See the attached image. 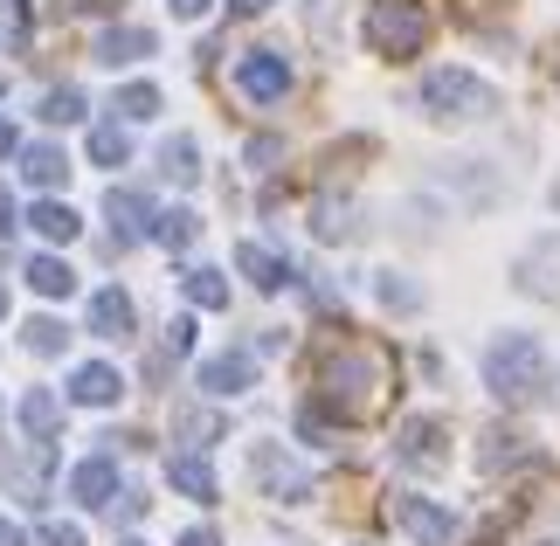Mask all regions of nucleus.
<instances>
[{"label": "nucleus", "mask_w": 560, "mask_h": 546, "mask_svg": "<svg viewBox=\"0 0 560 546\" xmlns=\"http://www.w3.org/2000/svg\"><path fill=\"white\" fill-rule=\"evenodd\" d=\"M485 471H505V464H526V435H505V429H491L485 435Z\"/></svg>", "instance_id": "7c9ffc66"}, {"label": "nucleus", "mask_w": 560, "mask_h": 546, "mask_svg": "<svg viewBox=\"0 0 560 546\" xmlns=\"http://www.w3.org/2000/svg\"><path fill=\"white\" fill-rule=\"evenodd\" d=\"M0 229H14V222H8V194H0Z\"/></svg>", "instance_id": "c03bdc74"}, {"label": "nucleus", "mask_w": 560, "mask_h": 546, "mask_svg": "<svg viewBox=\"0 0 560 546\" xmlns=\"http://www.w3.org/2000/svg\"><path fill=\"white\" fill-rule=\"evenodd\" d=\"M0 546H21V526H14V519H0Z\"/></svg>", "instance_id": "37998d69"}, {"label": "nucleus", "mask_w": 560, "mask_h": 546, "mask_svg": "<svg viewBox=\"0 0 560 546\" xmlns=\"http://www.w3.org/2000/svg\"><path fill=\"white\" fill-rule=\"evenodd\" d=\"M180 546H222V539H214L208 526H194V533H180Z\"/></svg>", "instance_id": "a19ab883"}, {"label": "nucleus", "mask_w": 560, "mask_h": 546, "mask_svg": "<svg viewBox=\"0 0 560 546\" xmlns=\"http://www.w3.org/2000/svg\"><path fill=\"white\" fill-rule=\"evenodd\" d=\"M91 8H112V0H56V14H91Z\"/></svg>", "instance_id": "58836bf2"}, {"label": "nucleus", "mask_w": 560, "mask_h": 546, "mask_svg": "<svg viewBox=\"0 0 560 546\" xmlns=\"http://www.w3.org/2000/svg\"><path fill=\"white\" fill-rule=\"evenodd\" d=\"M395 456L416 464V471H436L443 464V422H436V415H408L401 435H395Z\"/></svg>", "instance_id": "9d476101"}, {"label": "nucleus", "mask_w": 560, "mask_h": 546, "mask_svg": "<svg viewBox=\"0 0 560 546\" xmlns=\"http://www.w3.org/2000/svg\"><path fill=\"white\" fill-rule=\"evenodd\" d=\"M429 42V8L422 0H374L368 8V49L387 56V62H401V56H416Z\"/></svg>", "instance_id": "20e7f679"}, {"label": "nucleus", "mask_w": 560, "mask_h": 546, "mask_svg": "<svg viewBox=\"0 0 560 546\" xmlns=\"http://www.w3.org/2000/svg\"><path fill=\"white\" fill-rule=\"evenodd\" d=\"M298 435H305V443H332V422H326V408H298Z\"/></svg>", "instance_id": "72a5a7b5"}, {"label": "nucleus", "mask_w": 560, "mask_h": 546, "mask_svg": "<svg viewBox=\"0 0 560 546\" xmlns=\"http://www.w3.org/2000/svg\"><path fill=\"white\" fill-rule=\"evenodd\" d=\"M187 346H194V318H174L166 325V353H187Z\"/></svg>", "instance_id": "f704fd0d"}, {"label": "nucleus", "mask_w": 560, "mask_h": 546, "mask_svg": "<svg viewBox=\"0 0 560 546\" xmlns=\"http://www.w3.org/2000/svg\"><path fill=\"white\" fill-rule=\"evenodd\" d=\"M416 104H422V118H436V125H478V118L499 112V91L470 70H429Z\"/></svg>", "instance_id": "7ed1b4c3"}, {"label": "nucleus", "mask_w": 560, "mask_h": 546, "mask_svg": "<svg viewBox=\"0 0 560 546\" xmlns=\"http://www.w3.org/2000/svg\"><path fill=\"white\" fill-rule=\"evenodd\" d=\"M160 173H166L174 187H194V181H201V146H194L187 132H174V139L160 146Z\"/></svg>", "instance_id": "f3484780"}, {"label": "nucleus", "mask_w": 560, "mask_h": 546, "mask_svg": "<svg viewBox=\"0 0 560 546\" xmlns=\"http://www.w3.org/2000/svg\"><path fill=\"white\" fill-rule=\"evenodd\" d=\"M512 283H520L526 298H547V304H560V229L533 235V243L520 249V264H512Z\"/></svg>", "instance_id": "423d86ee"}, {"label": "nucleus", "mask_w": 560, "mask_h": 546, "mask_svg": "<svg viewBox=\"0 0 560 546\" xmlns=\"http://www.w3.org/2000/svg\"><path fill=\"white\" fill-rule=\"evenodd\" d=\"M153 49H160L153 28H104L91 56L104 62V70H125V62H139V56H153Z\"/></svg>", "instance_id": "ddd939ff"}, {"label": "nucleus", "mask_w": 560, "mask_h": 546, "mask_svg": "<svg viewBox=\"0 0 560 546\" xmlns=\"http://www.w3.org/2000/svg\"><path fill=\"white\" fill-rule=\"evenodd\" d=\"M194 235H201V214H187V208L153 214V243H160V249H187Z\"/></svg>", "instance_id": "5701e85b"}, {"label": "nucleus", "mask_w": 560, "mask_h": 546, "mask_svg": "<svg viewBox=\"0 0 560 546\" xmlns=\"http://www.w3.org/2000/svg\"><path fill=\"white\" fill-rule=\"evenodd\" d=\"M42 546H83L77 526H42Z\"/></svg>", "instance_id": "e433bc0d"}, {"label": "nucleus", "mask_w": 560, "mask_h": 546, "mask_svg": "<svg viewBox=\"0 0 560 546\" xmlns=\"http://www.w3.org/2000/svg\"><path fill=\"white\" fill-rule=\"evenodd\" d=\"M235 91H243L249 104H284L291 97V62L277 49H249L243 62H235Z\"/></svg>", "instance_id": "6e6552de"}, {"label": "nucleus", "mask_w": 560, "mask_h": 546, "mask_svg": "<svg viewBox=\"0 0 560 546\" xmlns=\"http://www.w3.org/2000/svg\"><path fill=\"white\" fill-rule=\"evenodd\" d=\"M235 270H243L256 291H277V283L291 277V270H284V256H270L264 243H243V249H235Z\"/></svg>", "instance_id": "a211bd4d"}, {"label": "nucleus", "mask_w": 560, "mask_h": 546, "mask_svg": "<svg viewBox=\"0 0 560 546\" xmlns=\"http://www.w3.org/2000/svg\"><path fill=\"white\" fill-rule=\"evenodd\" d=\"M56 422H62V402L49 395V387H28V395H21V429H28L35 443H49Z\"/></svg>", "instance_id": "6ab92c4d"}, {"label": "nucleus", "mask_w": 560, "mask_h": 546, "mask_svg": "<svg viewBox=\"0 0 560 546\" xmlns=\"http://www.w3.org/2000/svg\"><path fill=\"white\" fill-rule=\"evenodd\" d=\"M118 395H125L118 367H104V360L77 367V381H70V402H83V408H118Z\"/></svg>", "instance_id": "4468645a"}, {"label": "nucleus", "mask_w": 560, "mask_h": 546, "mask_svg": "<svg viewBox=\"0 0 560 546\" xmlns=\"http://www.w3.org/2000/svg\"><path fill=\"white\" fill-rule=\"evenodd\" d=\"M104 214H112V235H118V243L153 235V201H145L139 187H112V194H104Z\"/></svg>", "instance_id": "f8f14e48"}, {"label": "nucleus", "mask_w": 560, "mask_h": 546, "mask_svg": "<svg viewBox=\"0 0 560 546\" xmlns=\"http://www.w3.org/2000/svg\"><path fill=\"white\" fill-rule=\"evenodd\" d=\"M374 298L387 304V312H422V291H416L408 277H395V270H381V277H374Z\"/></svg>", "instance_id": "cd10ccee"}, {"label": "nucleus", "mask_w": 560, "mask_h": 546, "mask_svg": "<svg viewBox=\"0 0 560 546\" xmlns=\"http://www.w3.org/2000/svg\"><path fill=\"white\" fill-rule=\"evenodd\" d=\"M125 546H139V539H125Z\"/></svg>", "instance_id": "49530a36"}, {"label": "nucleus", "mask_w": 560, "mask_h": 546, "mask_svg": "<svg viewBox=\"0 0 560 546\" xmlns=\"http://www.w3.org/2000/svg\"><path fill=\"white\" fill-rule=\"evenodd\" d=\"M28 229L42 235V243H70V235H77L83 222H77V214L62 208V201H35V214H28Z\"/></svg>", "instance_id": "4be33fe9"}, {"label": "nucleus", "mask_w": 560, "mask_h": 546, "mask_svg": "<svg viewBox=\"0 0 560 546\" xmlns=\"http://www.w3.org/2000/svg\"><path fill=\"white\" fill-rule=\"evenodd\" d=\"M0 312H8V298H0Z\"/></svg>", "instance_id": "a18cd8bd"}, {"label": "nucleus", "mask_w": 560, "mask_h": 546, "mask_svg": "<svg viewBox=\"0 0 560 546\" xmlns=\"http://www.w3.org/2000/svg\"><path fill=\"white\" fill-rule=\"evenodd\" d=\"M91 160L97 166H125V160H132V139H125L118 125H97V132H91Z\"/></svg>", "instance_id": "c85d7f7f"}, {"label": "nucleus", "mask_w": 560, "mask_h": 546, "mask_svg": "<svg viewBox=\"0 0 560 546\" xmlns=\"http://www.w3.org/2000/svg\"><path fill=\"white\" fill-rule=\"evenodd\" d=\"M91 333L97 339H132V298H125V291H97L91 298Z\"/></svg>", "instance_id": "dca6fc26"}, {"label": "nucleus", "mask_w": 560, "mask_h": 546, "mask_svg": "<svg viewBox=\"0 0 560 546\" xmlns=\"http://www.w3.org/2000/svg\"><path fill=\"white\" fill-rule=\"evenodd\" d=\"M387 395V360L374 353V346H332L326 360H318V402H326L339 422H360V415H374Z\"/></svg>", "instance_id": "f257e3e1"}, {"label": "nucleus", "mask_w": 560, "mask_h": 546, "mask_svg": "<svg viewBox=\"0 0 560 546\" xmlns=\"http://www.w3.org/2000/svg\"><path fill=\"white\" fill-rule=\"evenodd\" d=\"M264 8H270V0H229V14H235V21H249V14H264Z\"/></svg>", "instance_id": "ea45409f"}, {"label": "nucleus", "mask_w": 560, "mask_h": 546, "mask_svg": "<svg viewBox=\"0 0 560 546\" xmlns=\"http://www.w3.org/2000/svg\"><path fill=\"white\" fill-rule=\"evenodd\" d=\"M166 8H174L180 21H201V14H208V0H166Z\"/></svg>", "instance_id": "4c0bfd02"}, {"label": "nucleus", "mask_w": 560, "mask_h": 546, "mask_svg": "<svg viewBox=\"0 0 560 546\" xmlns=\"http://www.w3.org/2000/svg\"><path fill=\"white\" fill-rule=\"evenodd\" d=\"M387 512H395V526H401L408 539H422V546H450V539H457V512H443L436 498L395 491V498H387Z\"/></svg>", "instance_id": "0eeeda50"}, {"label": "nucleus", "mask_w": 560, "mask_h": 546, "mask_svg": "<svg viewBox=\"0 0 560 546\" xmlns=\"http://www.w3.org/2000/svg\"><path fill=\"white\" fill-rule=\"evenodd\" d=\"M14 146H21V132H14V125H8V118H0V160H8V152H14Z\"/></svg>", "instance_id": "79ce46f5"}, {"label": "nucleus", "mask_w": 560, "mask_h": 546, "mask_svg": "<svg viewBox=\"0 0 560 546\" xmlns=\"http://www.w3.org/2000/svg\"><path fill=\"white\" fill-rule=\"evenodd\" d=\"M21 277H28V283H35L42 298H70V291H77V270L62 264V256H35V264L21 270Z\"/></svg>", "instance_id": "412c9836"}, {"label": "nucleus", "mask_w": 560, "mask_h": 546, "mask_svg": "<svg viewBox=\"0 0 560 546\" xmlns=\"http://www.w3.org/2000/svg\"><path fill=\"white\" fill-rule=\"evenodd\" d=\"M70 498L83 512L112 506V498H118V456H83V464L70 471Z\"/></svg>", "instance_id": "9b49d317"}, {"label": "nucleus", "mask_w": 560, "mask_h": 546, "mask_svg": "<svg viewBox=\"0 0 560 546\" xmlns=\"http://www.w3.org/2000/svg\"><path fill=\"white\" fill-rule=\"evenodd\" d=\"M180 291H187V304H201V312H222V304H229L222 270H187V277H180Z\"/></svg>", "instance_id": "393cba45"}, {"label": "nucleus", "mask_w": 560, "mask_h": 546, "mask_svg": "<svg viewBox=\"0 0 560 546\" xmlns=\"http://www.w3.org/2000/svg\"><path fill=\"white\" fill-rule=\"evenodd\" d=\"M42 118H49V125H77L83 118V91H70V83L49 91V97H42Z\"/></svg>", "instance_id": "2f4dec72"}, {"label": "nucleus", "mask_w": 560, "mask_h": 546, "mask_svg": "<svg viewBox=\"0 0 560 546\" xmlns=\"http://www.w3.org/2000/svg\"><path fill=\"white\" fill-rule=\"evenodd\" d=\"M118 112L125 118H153L160 112V91H153V83H125V91H118Z\"/></svg>", "instance_id": "473e14b6"}, {"label": "nucleus", "mask_w": 560, "mask_h": 546, "mask_svg": "<svg viewBox=\"0 0 560 546\" xmlns=\"http://www.w3.org/2000/svg\"><path fill=\"white\" fill-rule=\"evenodd\" d=\"M547 381H553V360H547V346L533 339V333H499L485 346V387L499 402H540L547 395Z\"/></svg>", "instance_id": "f03ea898"}, {"label": "nucleus", "mask_w": 560, "mask_h": 546, "mask_svg": "<svg viewBox=\"0 0 560 546\" xmlns=\"http://www.w3.org/2000/svg\"><path fill=\"white\" fill-rule=\"evenodd\" d=\"M21 346H28V353H42V360H56L62 346H70V325H62V318H28Z\"/></svg>", "instance_id": "a878e982"}, {"label": "nucleus", "mask_w": 560, "mask_h": 546, "mask_svg": "<svg viewBox=\"0 0 560 546\" xmlns=\"http://www.w3.org/2000/svg\"><path fill=\"white\" fill-rule=\"evenodd\" d=\"M201 395H214V402H229V395H249L256 387V360L249 353H214V360H201Z\"/></svg>", "instance_id": "1a4fd4ad"}, {"label": "nucleus", "mask_w": 560, "mask_h": 546, "mask_svg": "<svg viewBox=\"0 0 560 546\" xmlns=\"http://www.w3.org/2000/svg\"><path fill=\"white\" fill-rule=\"evenodd\" d=\"M21 173H28V187H62L70 181V160H62L56 146H28L21 152Z\"/></svg>", "instance_id": "aec40b11"}, {"label": "nucleus", "mask_w": 560, "mask_h": 546, "mask_svg": "<svg viewBox=\"0 0 560 546\" xmlns=\"http://www.w3.org/2000/svg\"><path fill=\"white\" fill-rule=\"evenodd\" d=\"M249 471H256V485H264V498H277V506H305V498H312V471L291 464L277 443H256L249 450Z\"/></svg>", "instance_id": "39448f33"}, {"label": "nucleus", "mask_w": 560, "mask_h": 546, "mask_svg": "<svg viewBox=\"0 0 560 546\" xmlns=\"http://www.w3.org/2000/svg\"><path fill=\"white\" fill-rule=\"evenodd\" d=\"M270 160H284V146H277V139H249V166H270Z\"/></svg>", "instance_id": "c9c22d12"}, {"label": "nucleus", "mask_w": 560, "mask_h": 546, "mask_svg": "<svg viewBox=\"0 0 560 546\" xmlns=\"http://www.w3.org/2000/svg\"><path fill=\"white\" fill-rule=\"evenodd\" d=\"M174 429L187 435V443H214V435H222V415H208V408H174Z\"/></svg>", "instance_id": "c756f323"}, {"label": "nucleus", "mask_w": 560, "mask_h": 546, "mask_svg": "<svg viewBox=\"0 0 560 546\" xmlns=\"http://www.w3.org/2000/svg\"><path fill=\"white\" fill-rule=\"evenodd\" d=\"M166 477H174V491H187V498H201V506H214V464L201 450H180L174 464H166Z\"/></svg>", "instance_id": "2eb2a0df"}, {"label": "nucleus", "mask_w": 560, "mask_h": 546, "mask_svg": "<svg viewBox=\"0 0 560 546\" xmlns=\"http://www.w3.org/2000/svg\"><path fill=\"white\" fill-rule=\"evenodd\" d=\"M450 181H457V187H464L478 208H491V201H499V173H485L478 160H457V173H450Z\"/></svg>", "instance_id": "bb28decb"}, {"label": "nucleus", "mask_w": 560, "mask_h": 546, "mask_svg": "<svg viewBox=\"0 0 560 546\" xmlns=\"http://www.w3.org/2000/svg\"><path fill=\"white\" fill-rule=\"evenodd\" d=\"M312 229H318V243H347L353 235V201H332L326 194V201L312 208Z\"/></svg>", "instance_id": "b1692460"}]
</instances>
